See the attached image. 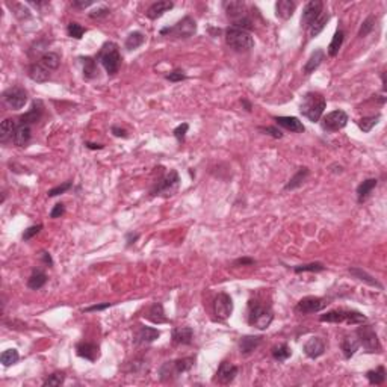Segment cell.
Wrapping results in <instances>:
<instances>
[{
  "instance_id": "obj_57",
  "label": "cell",
  "mask_w": 387,
  "mask_h": 387,
  "mask_svg": "<svg viewBox=\"0 0 387 387\" xmlns=\"http://www.w3.org/2000/svg\"><path fill=\"white\" fill-rule=\"evenodd\" d=\"M71 5H73L74 8H77V10H85V8H88V7L94 5V2H93V0H88V2H84V0H74Z\"/></svg>"
},
{
  "instance_id": "obj_41",
  "label": "cell",
  "mask_w": 387,
  "mask_h": 387,
  "mask_svg": "<svg viewBox=\"0 0 387 387\" xmlns=\"http://www.w3.org/2000/svg\"><path fill=\"white\" fill-rule=\"evenodd\" d=\"M379 118H381V115L379 114H376V115H372V117H364V118H361V120H358L357 121V126L360 127V130L361 132H364V133H369L378 123H379Z\"/></svg>"
},
{
  "instance_id": "obj_61",
  "label": "cell",
  "mask_w": 387,
  "mask_h": 387,
  "mask_svg": "<svg viewBox=\"0 0 387 387\" xmlns=\"http://www.w3.org/2000/svg\"><path fill=\"white\" fill-rule=\"evenodd\" d=\"M41 257H43V260H44V263H46V265L53 266V260H52V256H50L49 253H43V254H41Z\"/></svg>"
},
{
  "instance_id": "obj_18",
  "label": "cell",
  "mask_w": 387,
  "mask_h": 387,
  "mask_svg": "<svg viewBox=\"0 0 387 387\" xmlns=\"http://www.w3.org/2000/svg\"><path fill=\"white\" fill-rule=\"evenodd\" d=\"M43 114H44V105H43V102H41V100H35L34 105H32V108H31V111L20 117V121H22V124H28V126H29V124H34V123L40 121L41 117H43Z\"/></svg>"
},
{
  "instance_id": "obj_39",
  "label": "cell",
  "mask_w": 387,
  "mask_h": 387,
  "mask_svg": "<svg viewBox=\"0 0 387 387\" xmlns=\"http://www.w3.org/2000/svg\"><path fill=\"white\" fill-rule=\"evenodd\" d=\"M366 378L370 384H375V385H379L385 381V369L384 366H378L376 369H372V370H367L366 372Z\"/></svg>"
},
{
  "instance_id": "obj_24",
  "label": "cell",
  "mask_w": 387,
  "mask_h": 387,
  "mask_svg": "<svg viewBox=\"0 0 387 387\" xmlns=\"http://www.w3.org/2000/svg\"><path fill=\"white\" fill-rule=\"evenodd\" d=\"M171 337H173V342L177 345H189L194 337V330L191 327H179L173 330Z\"/></svg>"
},
{
  "instance_id": "obj_6",
  "label": "cell",
  "mask_w": 387,
  "mask_h": 387,
  "mask_svg": "<svg viewBox=\"0 0 387 387\" xmlns=\"http://www.w3.org/2000/svg\"><path fill=\"white\" fill-rule=\"evenodd\" d=\"M197 32V23L192 17L186 16L171 28H164L161 35H171L176 38H191Z\"/></svg>"
},
{
  "instance_id": "obj_4",
  "label": "cell",
  "mask_w": 387,
  "mask_h": 387,
  "mask_svg": "<svg viewBox=\"0 0 387 387\" xmlns=\"http://www.w3.org/2000/svg\"><path fill=\"white\" fill-rule=\"evenodd\" d=\"M321 322H333V324H339V322H346L349 325H358L366 322V316L357 310H345V308H337V310H331L327 312L325 315H322L319 318Z\"/></svg>"
},
{
  "instance_id": "obj_15",
  "label": "cell",
  "mask_w": 387,
  "mask_h": 387,
  "mask_svg": "<svg viewBox=\"0 0 387 387\" xmlns=\"http://www.w3.org/2000/svg\"><path fill=\"white\" fill-rule=\"evenodd\" d=\"M238 375V367L233 363H228V361H222L216 370V376L215 379L219 384H228L235 379V376Z\"/></svg>"
},
{
  "instance_id": "obj_16",
  "label": "cell",
  "mask_w": 387,
  "mask_h": 387,
  "mask_svg": "<svg viewBox=\"0 0 387 387\" xmlns=\"http://www.w3.org/2000/svg\"><path fill=\"white\" fill-rule=\"evenodd\" d=\"M325 352V343L321 337H310L304 343V354L308 358H318Z\"/></svg>"
},
{
  "instance_id": "obj_14",
  "label": "cell",
  "mask_w": 387,
  "mask_h": 387,
  "mask_svg": "<svg viewBox=\"0 0 387 387\" xmlns=\"http://www.w3.org/2000/svg\"><path fill=\"white\" fill-rule=\"evenodd\" d=\"M322 2L319 0H312L308 2L304 10H302V16H301V26L302 28H308L321 14H322Z\"/></svg>"
},
{
  "instance_id": "obj_49",
  "label": "cell",
  "mask_w": 387,
  "mask_h": 387,
  "mask_svg": "<svg viewBox=\"0 0 387 387\" xmlns=\"http://www.w3.org/2000/svg\"><path fill=\"white\" fill-rule=\"evenodd\" d=\"M188 130H189V124H188V123H182L180 126H177V127L174 129L173 135H174V138L182 144V142H185V138H186Z\"/></svg>"
},
{
  "instance_id": "obj_26",
  "label": "cell",
  "mask_w": 387,
  "mask_h": 387,
  "mask_svg": "<svg viewBox=\"0 0 387 387\" xmlns=\"http://www.w3.org/2000/svg\"><path fill=\"white\" fill-rule=\"evenodd\" d=\"M147 319L154 322V324H165L168 319H167L165 312H164V305L161 302L151 304L150 308L147 310Z\"/></svg>"
},
{
  "instance_id": "obj_2",
  "label": "cell",
  "mask_w": 387,
  "mask_h": 387,
  "mask_svg": "<svg viewBox=\"0 0 387 387\" xmlns=\"http://www.w3.org/2000/svg\"><path fill=\"white\" fill-rule=\"evenodd\" d=\"M274 321V313L268 305L259 301H250L248 305V324L257 330H266Z\"/></svg>"
},
{
  "instance_id": "obj_47",
  "label": "cell",
  "mask_w": 387,
  "mask_h": 387,
  "mask_svg": "<svg viewBox=\"0 0 387 387\" xmlns=\"http://www.w3.org/2000/svg\"><path fill=\"white\" fill-rule=\"evenodd\" d=\"M373 25H375V17H373V16H369V17L363 22V25H361V28H360V31H358V37H360V38H364L367 34H370V31L373 29Z\"/></svg>"
},
{
  "instance_id": "obj_44",
  "label": "cell",
  "mask_w": 387,
  "mask_h": 387,
  "mask_svg": "<svg viewBox=\"0 0 387 387\" xmlns=\"http://www.w3.org/2000/svg\"><path fill=\"white\" fill-rule=\"evenodd\" d=\"M19 358H20V354L14 348L4 351L2 355H0V361H2L4 366H13V364H16L19 361Z\"/></svg>"
},
{
  "instance_id": "obj_21",
  "label": "cell",
  "mask_w": 387,
  "mask_h": 387,
  "mask_svg": "<svg viewBox=\"0 0 387 387\" xmlns=\"http://www.w3.org/2000/svg\"><path fill=\"white\" fill-rule=\"evenodd\" d=\"M222 7H224L227 16L233 22L238 20V19L245 17V4L244 2H235V0H230V2H224Z\"/></svg>"
},
{
  "instance_id": "obj_10",
  "label": "cell",
  "mask_w": 387,
  "mask_h": 387,
  "mask_svg": "<svg viewBox=\"0 0 387 387\" xmlns=\"http://www.w3.org/2000/svg\"><path fill=\"white\" fill-rule=\"evenodd\" d=\"M179 182H180L179 174L177 171L173 170L158 180L156 186L151 189V195H168L176 191V188L179 186Z\"/></svg>"
},
{
  "instance_id": "obj_27",
  "label": "cell",
  "mask_w": 387,
  "mask_h": 387,
  "mask_svg": "<svg viewBox=\"0 0 387 387\" xmlns=\"http://www.w3.org/2000/svg\"><path fill=\"white\" fill-rule=\"evenodd\" d=\"M296 5L292 0H278L275 4V16L281 20H289L295 13Z\"/></svg>"
},
{
  "instance_id": "obj_7",
  "label": "cell",
  "mask_w": 387,
  "mask_h": 387,
  "mask_svg": "<svg viewBox=\"0 0 387 387\" xmlns=\"http://www.w3.org/2000/svg\"><path fill=\"white\" fill-rule=\"evenodd\" d=\"M194 366V357H185L174 361H167L161 367V379H170L171 376L180 375L183 372H188Z\"/></svg>"
},
{
  "instance_id": "obj_19",
  "label": "cell",
  "mask_w": 387,
  "mask_h": 387,
  "mask_svg": "<svg viewBox=\"0 0 387 387\" xmlns=\"http://www.w3.org/2000/svg\"><path fill=\"white\" fill-rule=\"evenodd\" d=\"M174 8L173 2H168V0H162V2H156L153 4L148 10H147V17L150 20H158L161 19L165 13H168L170 10Z\"/></svg>"
},
{
  "instance_id": "obj_45",
  "label": "cell",
  "mask_w": 387,
  "mask_h": 387,
  "mask_svg": "<svg viewBox=\"0 0 387 387\" xmlns=\"http://www.w3.org/2000/svg\"><path fill=\"white\" fill-rule=\"evenodd\" d=\"M324 269H325V266H324L322 263H319V262L307 263V265H298V266L293 268V271H295L296 274H299V272H321V271H324Z\"/></svg>"
},
{
  "instance_id": "obj_52",
  "label": "cell",
  "mask_w": 387,
  "mask_h": 387,
  "mask_svg": "<svg viewBox=\"0 0 387 387\" xmlns=\"http://www.w3.org/2000/svg\"><path fill=\"white\" fill-rule=\"evenodd\" d=\"M41 228H43V224H38V225H32V227H29L28 230H25L23 241H29V239H32L34 236H37L40 231H41Z\"/></svg>"
},
{
  "instance_id": "obj_58",
  "label": "cell",
  "mask_w": 387,
  "mask_h": 387,
  "mask_svg": "<svg viewBox=\"0 0 387 387\" xmlns=\"http://www.w3.org/2000/svg\"><path fill=\"white\" fill-rule=\"evenodd\" d=\"M112 133L118 138H127V132L124 129L118 127V126H112Z\"/></svg>"
},
{
  "instance_id": "obj_55",
  "label": "cell",
  "mask_w": 387,
  "mask_h": 387,
  "mask_svg": "<svg viewBox=\"0 0 387 387\" xmlns=\"http://www.w3.org/2000/svg\"><path fill=\"white\" fill-rule=\"evenodd\" d=\"M64 213H65V206H64L62 203H58V204H55V207L52 209L50 218H59V216H62Z\"/></svg>"
},
{
  "instance_id": "obj_42",
  "label": "cell",
  "mask_w": 387,
  "mask_h": 387,
  "mask_svg": "<svg viewBox=\"0 0 387 387\" xmlns=\"http://www.w3.org/2000/svg\"><path fill=\"white\" fill-rule=\"evenodd\" d=\"M290 355H292V349H290V346L286 345V343H281V345L272 348V357H274L277 361H286Z\"/></svg>"
},
{
  "instance_id": "obj_23",
  "label": "cell",
  "mask_w": 387,
  "mask_h": 387,
  "mask_svg": "<svg viewBox=\"0 0 387 387\" xmlns=\"http://www.w3.org/2000/svg\"><path fill=\"white\" fill-rule=\"evenodd\" d=\"M29 77L34 81V82H38V84H43V82H47L50 79V70H47L43 64L37 62V64H32L29 67Z\"/></svg>"
},
{
  "instance_id": "obj_5",
  "label": "cell",
  "mask_w": 387,
  "mask_h": 387,
  "mask_svg": "<svg viewBox=\"0 0 387 387\" xmlns=\"http://www.w3.org/2000/svg\"><path fill=\"white\" fill-rule=\"evenodd\" d=\"M99 61L108 71V74H115L120 70L121 65V55L118 50V46L115 43H106L100 53H99Z\"/></svg>"
},
{
  "instance_id": "obj_17",
  "label": "cell",
  "mask_w": 387,
  "mask_h": 387,
  "mask_svg": "<svg viewBox=\"0 0 387 387\" xmlns=\"http://www.w3.org/2000/svg\"><path fill=\"white\" fill-rule=\"evenodd\" d=\"M77 355L87 358L90 361H96L100 357V348L96 343H90V342H81L76 346Z\"/></svg>"
},
{
  "instance_id": "obj_51",
  "label": "cell",
  "mask_w": 387,
  "mask_h": 387,
  "mask_svg": "<svg viewBox=\"0 0 387 387\" xmlns=\"http://www.w3.org/2000/svg\"><path fill=\"white\" fill-rule=\"evenodd\" d=\"M165 79L170 81V82H182V81L186 79V74L182 70H174V71H171L170 74L165 76Z\"/></svg>"
},
{
  "instance_id": "obj_12",
  "label": "cell",
  "mask_w": 387,
  "mask_h": 387,
  "mask_svg": "<svg viewBox=\"0 0 387 387\" xmlns=\"http://www.w3.org/2000/svg\"><path fill=\"white\" fill-rule=\"evenodd\" d=\"M213 313L218 319H227L233 313V299L225 292H221L213 299Z\"/></svg>"
},
{
  "instance_id": "obj_1",
  "label": "cell",
  "mask_w": 387,
  "mask_h": 387,
  "mask_svg": "<svg viewBox=\"0 0 387 387\" xmlns=\"http://www.w3.org/2000/svg\"><path fill=\"white\" fill-rule=\"evenodd\" d=\"M325 106H327V102H325L322 94H319V93H307L302 97L299 111H301V114L305 118H308L312 123H318L321 120L324 111H325Z\"/></svg>"
},
{
  "instance_id": "obj_63",
  "label": "cell",
  "mask_w": 387,
  "mask_h": 387,
  "mask_svg": "<svg viewBox=\"0 0 387 387\" xmlns=\"http://www.w3.org/2000/svg\"><path fill=\"white\" fill-rule=\"evenodd\" d=\"M242 105L245 106V111H248V112L251 111V103H250V102H247L245 99H242Z\"/></svg>"
},
{
  "instance_id": "obj_30",
  "label": "cell",
  "mask_w": 387,
  "mask_h": 387,
  "mask_svg": "<svg viewBox=\"0 0 387 387\" xmlns=\"http://www.w3.org/2000/svg\"><path fill=\"white\" fill-rule=\"evenodd\" d=\"M324 58H325V52H324L322 49L315 50V52L310 55V58H308V61L305 62V65H304V73H305V74H312V73L322 64Z\"/></svg>"
},
{
  "instance_id": "obj_48",
  "label": "cell",
  "mask_w": 387,
  "mask_h": 387,
  "mask_svg": "<svg viewBox=\"0 0 387 387\" xmlns=\"http://www.w3.org/2000/svg\"><path fill=\"white\" fill-rule=\"evenodd\" d=\"M64 381H65V373L64 372H55L44 381V385H55L56 387V385H61Z\"/></svg>"
},
{
  "instance_id": "obj_20",
  "label": "cell",
  "mask_w": 387,
  "mask_h": 387,
  "mask_svg": "<svg viewBox=\"0 0 387 387\" xmlns=\"http://www.w3.org/2000/svg\"><path fill=\"white\" fill-rule=\"evenodd\" d=\"M277 121L278 126H281L283 129L293 132V133H302L305 130L304 124L296 118V117H275L274 118Z\"/></svg>"
},
{
  "instance_id": "obj_11",
  "label": "cell",
  "mask_w": 387,
  "mask_h": 387,
  "mask_svg": "<svg viewBox=\"0 0 387 387\" xmlns=\"http://www.w3.org/2000/svg\"><path fill=\"white\" fill-rule=\"evenodd\" d=\"M4 102L10 109L19 111L28 103V93L22 87H11L4 93Z\"/></svg>"
},
{
  "instance_id": "obj_56",
  "label": "cell",
  "mask_w": 387,
  "mask_h": 387,
  "mask_svg": "<svg viewBox=\"0 0 387 387\" xmlns=\"http://www.w3.org/2000/svg\"><path fill=\"white\" fill-rule=\"evenodd\" d=\"M112 304L111 302H105V304H96V305H91V307H87L84 312H100V310H105V308L111 307Z\"/></svg>"
},
{
  "instance_id": "obj_3",
  "label": "cell",
  "mask_w": 387,
  "mask_h": 387,
  "mask_svg": "<svg viewBox=\"0 0 387 387\" xmlns=\"http://www.w3.org/2000/svg\"><path fill=\"white\" fill-rule=\"evenodd\" d=\"M225 43L230 49H233L235 52H248L254 47V40L250 35V32H245L242 29L230 26L225 29Z\"/></svg>"
},
{
  "instance_id": "obj_13",
  "label": "cell",
  "mask_w": 387,
  "mask_h": 387,
  "mask_svg": "<svg viewBox=\"0 0 387 387\" xmlns=\"http://www.w3.org/2000/svg\"><path fill=\"white\" fill-rule=\"evenodd\" d=\"M349 121V117L345 111L337 109L333 111L330 114H327L322 120V129L327 132H337L340 129H343Z\"/></svg>"
},
{
  "instance_id": "obj_28",
  "label": "cell",
  "mask_w": 387,
  "mask_h": 387,
  "mask_svg": "<svg viewBox=\"0 0 387 387\" xmlns=\"http://www.w3.org/2000/svg\"><path fill=\"white\" fill-rule=\"evenodd\" d=\"M262 343V337L260 336H244L239 340V351L241 354H251L254 349L259 348V345Z\"/></svg>"
},
{
  "instance_id": "obj_31",
  "label": "cell",
  "mask_w": 387,
  "mask_h": 387,
  "mask_svg": "<svg viewBox=\"0 0 387 387\" xmlns=\"http://www.w3.org/2000/svg\"><path fill=\"white\" fill-rule=\"evenodd\" d=\"M378 180L376 179H366L364 182H361L357 188V200L358 203H363L372 192V189L376 186Z\"/></svg>"
},
{
  "instance_id": "obj_29",
  "label": "cell",
  "mask_w": 387,
  "mask_h": 387,
  "mask_svg": "<svg viewBox=\"0 0 387 387\" xmlns=\"http://www.w3.org/2000/svg\"><path fill=\"white\" fill-rule=\"evenodd\" d=\"M31 136H32V132H31V126L28 124H19L14 136H13V142L17 145V147H25L29 141H31Z\"/></svg>"
},
{
  "instance_id": "obj_60",
  "label": "cell",
  "mask_w": 387,
  "mask_h": 387,
  "mask_svg": "<svg viewBox=\"0 0 387 387\" xmlns=\"http://www.w3.org/2000/svg\"><path fill=\"white\" fill-rule=\"evenodd\" d=\"M235 265L236 266H245V265H254V260L253 259H250V257H242V259H238L236 262H235Z\"/></svg>"
},
{
  "instance_id": "obj_9",
  "label": "cell",
  "mask_w": 387,
  "mask_h": 387,
  "mask_svg": "<svg viewBox=\"0 0 387 387\" xmlns=\"http://www.w3.org/2000/svg\"><path fill=\"white\" fill-rule=\"evenodd\" d=\"M328 301L321 296H304L302 299L298 301L295 310L301 315H312L318 313L327 307Z\"/></svg>"
},
{
  "instance_id": "obj_54",
  "label": "cell",
  "mask_w": 387,
  "mask_h": 387,
  "mask_svg": "<svg viewBox=\"0 0 387 387\" xmlns=\"http://www.w3.org/2000/svg\"><path fill=\"white\" fill-rule=\"evenodd\" d=\"M109 8H106V7H102V8H97V10H94L93 13H90V17L91 19H103V17H106V16H109Z\"/></svg>"
},
{
  "instance_id": "obj_50",
  "label": "cell",
  "mask_w": 387,
  "mask_h": 387,
  "mask_svg": "<svg viewBox=\"0 0 387 387\" xmlns=\"http://www.w3.org/2000/svg\"><path fill=\"white\" fill-rule=\"evenodd\" d=\"M71 186H73L71 182H65V183H62V185H59V186H56V188H52V189L47 192V195H49V197H58V195L67 192L68 189H71Z\"/></svg>"
},
{
  "instance_id": "obj_25",
  "label": "cell",
  "mask_w": 387,
  "mask_h": 387,
  "mask_svg": "<svg viewBox=\"0 0 387 387\" xmlns=\"http://www.w3.org/2000/svg\"><path fill=\"white\" fill-rule=\"evenodd\" d=\"M161 331L158 328H153V327H141L138 334H136V343L142 345V343H151L156 339H159Z\"/></svg>"
},
{
  "instance_id": "obj_46",
  "label": "cell",
  "mask_w": 387,
  "mask_h": 387,
  "mask_svg": "<svg viewBox=\"0 0 387 387\" xmlns=\"http://www.w3.org/2000/svg\"><path fill=\"white\" fill-rule=\"evenodd\" d=\"M67 32L71 38L74 40H81L84 37V34L87 32V29L84 26H81L79 23H70L68 28H67Z\"/></svg>"
},
{
  "instance_id": "obj_62",
  "label": "cell",
  "mask_w": 387,
  "mask_h": 387,
  "mask_svg": "<svg viewBox=\"0 0 387 387\" xmlns=\"http://www.w3.org/2000/svg\"><path fill=\"white\" fill-rule=\"evenodd\" d=\"M87 147H88L90 150H102V148H103L102 144H91V142H87Z\"/></svg>"
},
{
  "instance_id": "obj_53",
  "label": "cell",
  "mask_w": 387,
  "mask_h": 387,
  "mask_svg": "<svg viewBox=\"0 0 387 387\" xmlns=\"http://www.w3.org/2000/svg\"><path fill=\"white\" fill-rule=\"evenodd\" d=\"M259 130H260V132H263L265 135H269V136L275 138V139L283 138V133H281L277 127H271V126H268V127H259Z\"/></svg>"
},
{
  "instance_id": "obj_34",
  "label": "cell",
  "mask_w": 387,
  "mask_h": 387,
  "mask_svg": "<svg viewBox=\"0 0 387 387\" xmlns=\"http://www.w3.org/2000/svg\"><path fill=\"white\" fill-rule=\"evenodd\" d=\"M46 283H47V275H46L41 269H35V271L32 272V275L29 277V280H28V287L32 289V290H38V289H41Z\"/></svg>"
},
{
  "instance_id": "obj_38",
  "label": "cell",
  "mask_w": 387,
  "mask_h": 387,
  "mask_svg": "<svg viewBox=\"0 0 387 387\" xmlns=\"http://www.w3.org/2000/svg\"><path fill=\"white\" fill-rule=\"evenodd\" d=\"M307 176H308V168H299L298 171H296V174L289 180V183L284 186V189L286 191H289V189H296V188H299L302 183H304V180L307 179Z\"/></svg>"
},
{
  "instance_id": "obj_22",
  "label": "cell",
  "mask_w": 387,
  "mask_h": 387,
  "mask_svg": "<svg viewBox=\"0 0 387 387\" xmlns=\"http://www.w3.org/2000/svg\"><path fill=\"white\" fill-rule=\"evenodd\" d=\"M340 348H342V352H343V357L345 358H351L360 348V342L357 339L355 334H348L342 339V343H340Z\"/></svg>"
},
{
  "instance_id": "obj_35",
  "label": "cell",
  "mask_w": 387,
  "mask_h": 387,
  "mask_svg": "<svg viewBox=\"0 0 387 387\" xmlns=\"http://www.w3.org/2000/svg\"><path fill=\"white\" fill-rule=\"evenodd\" d=\"M81 61H82V65H84V77L87 81L94 79V77L97 76V73H99L96 61L90 56H84V58H81Z\"/></svg>"
},
{
  "instance_id": "obj_40",
  "label": "cell",
  "mask_w": 387,
  "mask_h": 387,
  "mask_svg": "<svg viewBox=\"0 0 387 387\" xmlns=\"http://www.w3.org/2000/svg\"><path fill=\"white\" fill-rule=\"evenodd\" d=\"M144 41H145V37H144V34L142 32H132V34H129V37L126 38V49L127 50H135V49H138V47H141L142 44H144Z\"/></svg>"
},
{
  "instance_id": "obj_8",
  "label": "cell",
  "mask_w": 387,
  "mask_h": 387,
  "mask_svg": "<svg viewBox=\"0 0 387 387\" xmlns=\"http://www.w3.org/2000/svg\"><path fill=\"white\" fill-rule=\"evenodd\" d=\"M355 336L360 342V345L364 348L366 352H379L381 351V345L378 340V336L373 330L372 325H361L358 327V330L355 331Z\"/></svg>"
},
{
  "instance_id": "obj_59",
  "label": "cell",
  "mask_w": 387,
  "mask_h": 387,
  "mask_svg": "<svg viewBox=\"0 0 387 387\" xmlns=\"http://www.w3.org/2000/svg\"><path fill=\"white\" fill-rule=\"evenodd\" d=\"M138 239H139V235H138V233H127V235H126V242H127V247H130L132 244H135Z\"/></svg>"
},
{
  "instance_id": "obj_37",
  "label": "cell",
  "mask_w": 387,
  "mask_h": 387,
  "mask_svg": "<svg viewBox=\"0 0 387 387\" xmlns=\"http://www.w3.org/2000/svg\"><path fill=\"white\" fill-rule=\"evenodd\" d=\"M40 64H43L47 70L53 71L59 67L61 64V58L58 53H53V52H46L41 58H40Z\"/></svg>"
},
{
  "instance_id": "obj_36",
  "label": "cell",
  "mask_w": 387,
  "mask_h": 387,
  "mask_svg": "<svg viewBox=\"0 0 387 387\" xmlns=\"http://www.w3.org/2000/svg\"><path fill=\"white\" fill-rule=\"evenodd\" d=\"M328 20H330V16H328V14H321L310 26H308V34H310V37H312V38L318 37V35L324 31V28L327 26Z\"/></svg>"
},
{
  "instance_id": "obj_33",
  "label": "cell",
  "mask_w": 387,
  "mask_h": 387,
  "mask_svg": "<svg viewBox=\"0 0 387 387\" xmlns=\"http://www.w3.org/2000/svg\"><path fill=\"white\" fill-rule=\"evenodd\" d=\"M17 127L19 126H17L16 120H11V118L5 120L2 124H0V141L7 142L10 138H13L16 130H17Z\"/></svg>"
},
{
  "instance_id": "obj_43",
  "label": "cell",
  "mask_w": 387,
  "mask_h": 387,
  "mask_svg": "<svg viewBox=\"0 0 387 387\" xmlns=\"http://www.w3.org/2000/svg\"><path fill=\"white\" fill-rule=\"evenodd\" d=\"M342 44H343V32L340 29H337L334 37H333V40H331V43H330V46H328V55L334 58L339 53Z\"/></svg>"
},
{
  "instance_id": "obj_32",
  "label": "cell",
  "mask_w": 387,
  "mask_h": 387,
  "mask_svg": "<svg viewBox=\"0 0 387 387\" xmlns=\"http://www.w3.org/2000/svg\"><path fill=\"white\" fill-rule=\"evenodd\" d=\"M349 272L357 278V280H360V281H363V283H366V284H369V286H372V287H376V289H382V284L381 283H378L370 274H367L366 271H363V269H360V268H349Z\"/></svg>"
}]
</instances>
